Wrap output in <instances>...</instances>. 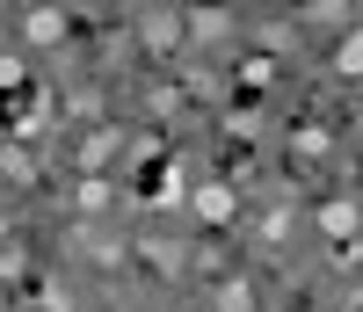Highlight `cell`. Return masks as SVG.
Masks as SVG:
<instances>
[{
  "instance_id": "obj_1",
  "label": "cell",
  "mask_w": 363,
  "mask_h": 312,
  "mask_svg": "<svg viewBox=\"0 0 363 312\" xmlns=\"http://www.w3.org/2000/svg\"><path fill=\"white\" fill-rule=\"evenodd\" d=\"M233 211H240V204H233L225 182H203V189H196V218H203V225H225Z\"/></svg>"
},
{
  "instance_id": "obj_2",
  "label": "cell",
  "mask_w": 363,
  "mask_h": 312,
  "mask_svg": "<svg viewBox=\"0 0 363 312\" xmlns=\"http://www.w3.org/2000/svg\"><path fill=\"white\" fill-rule=\"evenodd\" d=\"M22 29H29V44H66V15L58 8H29Z\"/></svg>"
},
{
  "instance_id": "obj_3",
  "label": "cell",
  "mask_w": 363,
  "mask_h": 312,
  "mask_svg": "<svg viewBox=\"0 0 363 312\" xmlns=\"http://www.w3.org/2000/svg\"><path fill=\"white\" fill-rule=\"evenodd\" d=\"M356 225H363V211H356V204H342V196H335V204H320V233H327V240H349Z\"/></svg>"
},
{
  "instance_id": "obj_4",
  "label": "cell",
  "mask_w": 363,
  "mask_h": 312,
  "mask_svg": "<svg viewBox=\"0 0 363 312\" xmlns=\"http://www.w3.org/2000/svg\"><path fill=\"white\" fill-rule=\"evenodd\" d=\"M211 305H218V312H255V291H247V284H218Z\"/></svg>"
},
{
  "instance_id": "obj_5",
  "label": "cell",
  "mask_w": 363,
  "mask_h": 312,
  "mask_svg": "<svg viewBox=\"0 0 363 312\" xmlns=\"http://www.w3.org/2000/svg\"><path fill=\"white\" fill-rule=\"evenodd\" d=\"M335 66H342V73H363V29H349V37H342V51H335Z\"/></svg>"
}]
</instances>
